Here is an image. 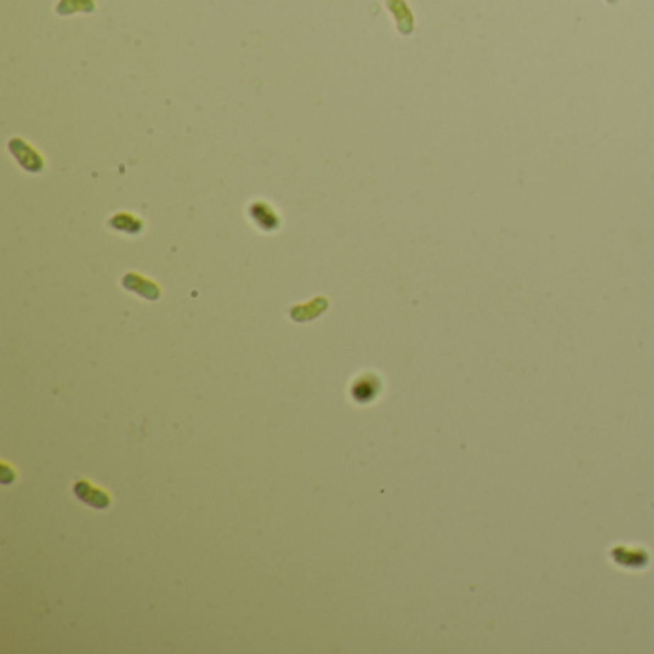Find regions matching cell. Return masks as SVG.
<instances>
[{
    "mask_svg": "<svg viewBox=\"0 0 654 654\" xmlns=\"http://www.w3.org/2000/svg\"><path fill=\"white\" fill-rule=\"evenodd\" d=\"M610 2H616V0H610Z\"/></svg>",
    "mask_w": 654,
    "mask_h": 654,
    "instance_id": "cell-1",
    "label": "cell"
}]
</instances>
